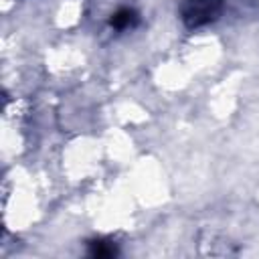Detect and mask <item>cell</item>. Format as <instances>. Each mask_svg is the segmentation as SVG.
I'll use <instances>...</instances> for the list:
<instances>
[{
  "label": "cell",
  "mask_w": 259,
  "mask_h": 259,
  "mask_svg": "<svg viewBox=\"0 0 259 259\" xmlns=\"http://www.w3.org/2000/svg\"><path fill=\"white\" fill-rule=\"evenodd\" d=\"M219 4L221 0H188L186 4V20L190 24H202V22H208L217 10H219Z\"/></svg>",
  "instance_id": "1"
},
{
  "label": "cell",
  "mask_w": 259,
  "mask_h": 259,
  "mask_svg": "<svg viewBox=\"0 0 259 259\" xmlns=\"http://www.w3.org/2000/svg\"><path fill=\"white\" fill-rule=\"evenodd\" d=\"M134 22H136V14L130 8H121L111 16V26L117 30H125L130 26H134Z\"/></svg>",
  "instance_id": "2"
}]
</instances>
